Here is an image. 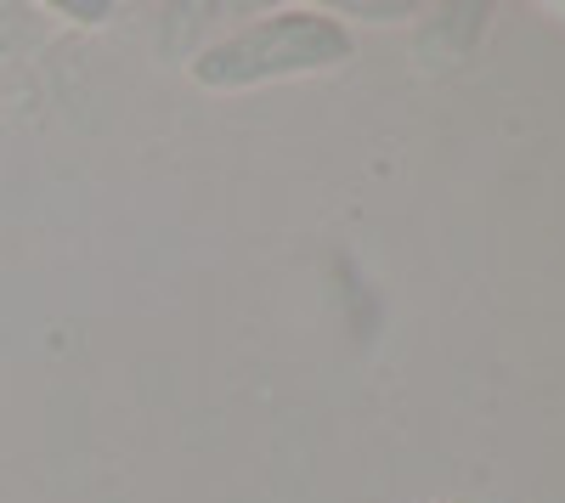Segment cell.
I'll use <instances>...</instances> for the list:
<instances>
[{
	"mask_svg": "<svg viewBox=\"0 0 565 503\" xmlns=\"http://www.w3.org/2000/svg\"><path fill=\"white\" fill-rule=\"evenodd\" d=\"M345 57H351V29L334 12L282 7L271 18H255L238 34L215 40L210 52H199L193 79L210 85V90H244V85L289 79V74L340 68Z\"/></svg>",
	"mask_w": 565,
	"mask_h": 503,
	"instance_id": "6da1fadb",
	"label": "cell"
},
{
	"mask_svg": "<svg viewBox=\"0 0 565 503\" xmlns=\"http://www.w3.org/2000/svg\"><path fill=\"white\" fill-rule=\"evenodd\" d=\"M29 23H34V12H29V7H0V57H7L12 45L29 34Z\"/></svg>",
	"mask_w": 565,
	"mask_h": 503,
	"instance_id": "7a4b0ae2",
	"label": "cell"
},
{
	"mask_svg": "<svg viewBox=\"0 0 565 503\" xmlns=\"http://www.w3.org/2000/svg\"><path fill=\"white\" fill-rule=\"evenodd\" d=\"M57 12L74 18V23H103V18H114V7H103V0H97V7H79V0H57Z\"/></svg>",
	"mask_w": 565,
	"mask_h": 503,
	"instance_id": "3957f363",
	"label": "cell"
}]
</instances>
